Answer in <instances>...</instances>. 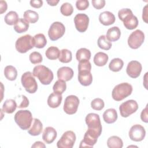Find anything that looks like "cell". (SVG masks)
Masks as SVG:
<instances>
[{
	"label": "cell",
	"instance_id": "obj_16",
	"mask_svg": "<svg viewBox=\"0 0 148 148\" xmlns=\"http://www.w3.org/2000/svg\"><path fill=\"white\" fill-rule=\"evenodd\" d=\"M57 74L58 80L67 82L73 77V71L70 67L62 66L58 69Z\"/></svg>",
	"mask_w": 148,
	"mask_h": 148
},
{
	"label": "cell",
	"instance_id": "obj_50",
	"mask_svg": "<svg viewBox=\"0 0 148 148\" xmlns=\"http://www.w3.org/2000/svg\"><path fill=\"white\" fill-rule=\"evenodd\" d=\"M31 147L34 148V147H43V148H45L46 147V146L45 145L40 142V141H37V142H35L31 146Z\"/></svg>",
	"mask_w": 148,
	"mask_h": 148
},
{
	"label": "cell",
	"instance_id": "obj_19",
	"mask_svg": "<svg viewBox=\"0 0 148 148\" xmlns=\"http://www.w3.org/2000/svg\"><path fill=\"white\" fill-rule=\"evenodd\" d=\"M78 80L84 86H90L92 82V76L90 71H79L78 73Z\"/></svg>",
	"mask_w": 148,
	"mask_h": 148
},
{
	"label": "cell",
	"instance_id": "obj_39",
	"mask_svg": "<svg viewBox=\"0 0 148 148\" xmlns=\"http://www.w3.org/2000/svg\"><path fill=\"white\" fill-rule=\"evenodd\" d=\"M60 12L62 15L69 16L73 13V8L71 3L68 2H65L61 5L60 8Z\"/></svg>",
	"mask_w": 148,
	"mask_h": 148
},
{
	"label": "cell",
	"instance_id": "obj_28",
	"mask_svg": "<svg viewBox=\"0 0 148 148\" xmlns=\"http://www.w3.org/2000/svg\"><path fill=\"white\" fill-rule=\"evenodd\" d=\"M107 146L109 148H121L123 146V142L120 137L112 136L107 140Z\"/></svg>",
	"mask_w": 148,
	"mask_h": 148
},
{
	"label": "cell",
	"instance_id": "obj_31",
	"mask_svg": "<svg viewBox=\"0 0 148 148\" xmlns=\"http://www.w3.org/2000/svg\"><path fill=\"white\" fill-rule=\"evenodd\" d=\"M124 65L123 61L119 58H115L111 60L109 64V68L113 72L120 71Z\"/></svg>",
	"mask_w": 148,
	"mask_h": 148
},
{
	"label": "cell",
	"instance_id": "obj_43",
	"mask_svg": "<svg viewBox=\"0 0 148 148\" xmlns=\"http://www.w3.org/2000/svg\"><path fill=\"white\" fill-rule=\"evenodd\" d=\"M89 6V2L87 0H77L76 2V7L78 10H86Z\"/></svg>",
	"mask_w": 148,
	"mask_h": 148
},
{
	"label": "cell",
	"instance_id": "obj_20",
	"mask_svg": "<svg viewBox=\"0 0 148 148\" xmlns=\"http://www.w3.org/2000/svg\"><path fill=\"white\" fill-rule=\"evenodd\" d=\"M43 130L42 122L38 119H34L31 124V127L28 129V132L32 136H37L40 134Z\"/></svg>",
	"mask_w": 148,
	"mask_h": 148
},
{
	"label": "cell",
	"instance_id": "obj_10",
	"mask_svg": "<svg viewBox=\"0 0 148 148\" xmlns=\"http://www.w3.org/2000/svg\"><path fill=\"white\" fill-rule=\"evenodd\" d=\"M79 105V99L75 95H71L66 97L64 104V111L68 114H73L77 110Z\"/></svg>",
	"mask_w": 148,
	"mask_h": 148
},
{
	"label": "cell",
	"instance_id": "obj_9",
	"mask_svg": "<svg viewBox=\"0 0 148 148\" xmlns=\"http://www.w3.org/2000/svg\"><path fill=\"white\" fill-rule=\"evenodd\" d=\"M65 32L64 25L61 22L56 21L50 25L48 31V35L50 40L55 41L61 38L64 35Z\"/></svg>",
	"mask_w": 148,
	"mask_h": 148
},
{
	"label": "cell",
	"instance_id": "obj_41",
	"mask_svg": "<svg viewBox=\"0 0 148 148\" xmlns=\"http://www.w3.org/2000/svg\"><path fill=\"white\" fill-rule=\"evenodd\" d=\"M29 59L32 64H37L42 62L43 58L40 53L38 51H34L29 54Z\"/></svg>",
	"mask_w": 148,
	"mask_h": 148
},
{
	"label": "cell",
	"instance_id": "obj_35",
	"mask_svg": "<svg viewBox=\"0 0 148 148\" xmlns=\"http://www.w3.org/2000/svg\"><path fill=\"white\" fill-rule=\"evenodd\" d=\"M18 19L19 18L18 14L16 12L10 11L5 16L4 20L6 24L12 25L16 24V23L18 21Z\"/></svg>",
	"mask_w": 148,
	"mask_h": 148
},
{
	"label": "cell",
	"instance_id": "obj_45",
	"mask_svg": "<svg viewBox=\"0 0 148 148\" xmlns=\"http://www.w3.org/2000/svg\"><path fill=\"white\" fill-rule=\"evenodd\" d=\"M20 96L22 98V100H21V103H20V105L17 107L18 108H23L27 107L29 105V100H28V99L25 95H21Z\"/></svg>",
	"mask_w": 148,
	"mask_h": 148
},
{
	"label": "cell",
	"instance_id": "obj_23",
	"mask_svg": "<svg viewBox=\"0 0 148 148\" xmlns=\"http://www.w3.org/2000/svg\"><path fill=\"white\" fill-rule=\"evenodd\" d=\"M121 31L118 27H113L108 29L106 32V38L110 42H115L119 39Z\"/></svg>",
	"mask_w": 148,
	"mask_h": 148
},
{
	"label": "cell",
	"instance_id": "obj_51",
	"mask_svg": "<svg viewBox=\"0 0 148 148\" xmlns=\"http://www.w3.org/2000/svg\"><path fill=\"white\" fill-rule=\"evenodd\" d=\"M46 2L50 6H56L59 2V0H50V1H46Z\"/></svg>",
	"mask_w": 148,
	"mask_h": 148
},
{
	"label": "cell",
	"instance_id": "obj_7",
	"mask_svg": "<svg viewBox=\"0 0 148 148\" xmlns=\"http://www.w3.org/2000/svg\"><path fill=\"white\" fill-rule=\"evenodd\" d=\"M22 86L26 91L30 94L35 93L38 89V84L33 74L29 72L24 73L21 78Z\"/></svg>",
	"mask_w": 148,
	"mask_h": 148
},
{
	"label": "cell",
	"instance_id": "obj_40",
	"mask_svg": "<svg viewBox=\"0 0 148 148\" xmlns=\"http://www.w3.org/2000/svg\"><path fill=\"white\" fill-rule=\"evenodd\" d=\"M104 102L103 99L99 98H95L91 102V108L95 110H101L104 108Z\"/></svg>",
	"mask_w": 148,
	"mask_h": 148
},
{
	"label": "cell",
	"instance_id": "obj_2",
	"mask_svg": "<svg viewBox=\"0 0 148 148\" xmlns=\"http://www.w3.org/2000/svg\"><path fill=\"white\" fill-rule=\"evenodd\" d=\"M118 16L123 22L124 27L128 29H134L138 25L137 17L132 13V10L128 8L120 9L118 12Z\"/></svg>",
	"mask_w": 148,
	"mask_h": 148
},
{
	"label": "cell",
	"instance_id": "obj_12",
	"mask_svg": "<svg viewBox=\"0 0 148 148\" xmlns=\"http://www.w3.org/2000/svg\"><path fill=\"white\" fill-rule=\"evenodd\" d=\"M145 40V34L140 29L132 32L128 38V45L133 49H138Z\"/></svg>",
	"mask_w": 148,
	"mask_h": 148
},
{
	"label": "cell",
	"instance_id": "obj_24",
	"mask_svg": "<svg viewBox=\"0 0 148 148\" xmlns=\"http://www.w3.org/2000/svg\"><path fill=\"white\" fill-rule=\"evenodd\" d=\"M108 56L103 52H98L94 57V64L98 66H102L106 65L108 61Z\"/></svg>",
	"mask_w": 148,
	"mask_h": 148
},
{
	"label": "cell",
	"instance_id": "obj_27",
	"mask_svg": "<svg viewBox=\"0 0 148 148\" xmlns=\"http://www.w3.org/2000/svg\"><path fill=\"white\" fill-rule=\"evenodd\" d=\"M97 139H95L91 137L86 132L84 135L83 139L80 143L79 147H92L97 143Z\"/></svg>",
	"mask_w": 148,
	"mask_h": 148
},
{
	"label": "cell",
	"instance_id": "obj_30",
	"mask_svg": "<svg viewBox=\"0 0 148 148\" xmlns=\"http://www.w3.org/2000/svg\"><path fill=\"white\" fill-rule=\"evenodd\" d=\"M34 46L38 49L43 48L47 44V40L43 34H38L34 37Z\"/></svg>",
	"mask_w": 148,
	"mask_h": 148
},
{
	"label": "cell",
	"instance_id": "obj_8",
	"mask_svg": "<svg viewBox=\"0 0 148 148\" xmlns=\"http://www.w3.org/2000/svg\"><path fill=\"white\" fill-rule=\"evenodd\" d=\"M76 135L72 131L65 132L57 143L58 148H72L76 141Z\"/></svg>",
	"mask_w": 148,
	"mask_h": 148
},
{
	"label": "cell",
	"instance_id": "obj_38",
	"mask_svg": "<svg viewBox=\"0 0 148 148\" xmlns=\"http://www.w3.org/2000/svg\"><path fill=\"white\" fill-rule=\"evenodd\" d=\"M66 84L65 82L61 80H57L53 87L54 92L58 94H62L66 90Z\"/></svg>",
	"mask_w": 148,
	"mask_h": 148
},
{
	"label": "cell",
	"instance_id": "obj_33",
	"mask_svg": "<svg viewBox=\"0 0 148 148\" xmlns=\"http://www.w3.org/2000/svg\"><path fill=\"white\" fill-rule=\"evenodd\" d=\"M24 18L30 23H35L39 19V14L37 12L31 10H28L24 13Z\"/></svg>",
	"mask_w": 148,
	"mask_h": 148
},
{
	"label": "cell",
	"instance_id": "obj_34",
	"mask_svg": "<svg viewBox=\"0 0 148 148\" xmlns=\"http://www.w3.org/2000/svg\"><path fill=\"white\" fill-rule=\"evenodd\" d=\"M60 54V51L59 49L56 46L49 47L45 52V55L46 57L51 60H56L59 58Z\"/></svg>",
	"mask_w": 148,
	"mask_h": 148
},
{
	"label": "cell",
	"instance_id": "obj_25",
	"mask_svg": "<svg viewBox=\"0 0 148 148\" xmlns=\"http://www.w3.org/2000/svg\"><path fill=\"white\" fill-rule=\"evenodd\" d=\"M17 107V106L15 100L12 99H8L4 102L2 109L4 112L10 114L14 112Z\"/></svg>",
	"mask_w": 148,
	"mask_h": 148
},
{
	"label": "cell",
	"instance_id": "obj_37",
	"mask_svg": "<svg viewBox=\"0 0 148 148\" xmlns=\"http://www.w3.org/2000/svg\"><path fill=\"white\" fill-rule=\"evenodd\" d=\"M59 61L62 63H68L71 61L72 58V53L70 50L64 49L60 51Z\"/></svg>",
	"mask_w": 148,
	"mask_h": 148
},
{
	"label": "cell",
	"instance_id": "obj_44",
	"mask_svg": "<svg viewBox=\"0 0 148 148\" xmlns=\"http://www.w3.org/2000/svg\"><path fill=\"white\" fill-rule=\"evenodd\" d=\"M91 2L94 8L97 9H101L105 5V0H92Z\"/></svg>",
	"mask_w": 148,
	"mask_h": 148
},
{
	"label": "cell",
	"instance_id": "obj_49",
	"mask_svg": "<svg viewBox=\"0 0 148 148\" xmlns=\"http://www.w3.org/2000/svg\"><path fill=\"white\" fill-rule=\"evenodd\" d=\"M147 5H146L143 9V14H142V18L143 21L147 23Z\"/></svg>",
	"mask_w": 148,
	"mask_h": 148
},
{
	"label": "cell",
	"instance_id": "obj_47",
	"mask_svg": "<svg viewBox=\"0 0 148 148\" xmlns=\"http://www.w3.org/2000/svg\"><path fill=\"white\" fill-rule=\"evenodd\" d=\"M30 5L33 8H39L43 5V1L41 0H31Z\"/></svg>",
	"mask_w": 148,
	"mask_h": 148
},
{
	"label": "cell",
	"instance_id": "obj_32",
	"mask_svg": "<svg viewBox=\"0 0 148 148\" xmlns=\"http://www.w3.org/2000/svg\"><path fill=\"white\" fill-rule=\"evenodd\" d=\"M76 58L78 61L89 60L91 58V52L86 48H81L77 51Z\"/></svg>",
	"mask_w": 148,
	"mask_h": 148
},
{
	"label": "cell",
	"instance_id": "obj_13",
	"mask_svg": "<svg viewBox=\"0 0 148 148\" xmlns=\"http://www.w3.org/2000/svg\"><path fill=\"white\" fill-rule=\"evenodd\" d=\"M146 135L145 128L140 124H135L129 131L130 138L135 142H140L143 140Z\"/></svg>",
	"mask_w": 148,
	"mask_h": 148
},
{
	"label": "cell",
	"instance_id": "obj_46",
	"mask_svg": "<svg viewBox=\"0 0 148 148\" xmlns=\"http://www.w3.org/2000/svg\"><path fill=\"white\" fill-rule=\"evenodd\" d=\"M140 119L142 121L147 123L148 122V114H147V105L146 108L142 110L140 114Z\"/></svg>",
	"mask_w": 148,
	"mask_h": 148
},
{
	"label": "cell",
	"instance_id": "obj_6",
	"mask_svg": "<svg viewBox=\"0 0 148 148\" xmlns=\"http://www.w3.org/2000/svg\"><path fill=\"white\" fill-rule=\"evenodd\" d=\"M16 49L20 53H25L32 49L34 46V38L29 34L18 38L15 43Z\"/></svg>",
	"mask_w": 148,
	"mask_h": 148
},
{
	"label": "cell",
	"instance_id": "obj_4",
	"mask_svg": "<svg viewBox=\"0 0 148 148\" xmlns=\"http://www.w3.org/2000/svg\"><path fill=\"white\" fill-rule=\"evenodd\" d=\"M14 119L16 124L23 130H28L33 121L31 112L28 110H20L16 112Z\"/></svg>",
	"mask_w": 148,
	"mask_h": 148
},
{
	"label": "cell",
	"instance_id": "obj_1",
	"mask_svg": "<svg viewBox=\"0 0 148 148\" xmlns=\"http://www.w3.org/2000/svg\"><path fill=\"white\" fill-rule=\"evenodd\" d=\"M85 121L88 126V130L86 132L91 137L98 139L102 130L99 116L96 113H90L86 116Z\"/></svg>",
	"mask_w": 148,
	"mask_h": 148
},
{
	"label": "cell",
	"instance_id": "obj_42",
	"mask_svg": "<svg viewBox=\"0 0 148 148\" xmlns=\"http://www.w3.org/2000/svg\"><path fill=\"white\" fill-rule=\"evenodd\" d=\"M91 65L88 60L80 61L78 64V71H91Z\"/></svg>",
	"mask_w": 148,
	"mask_h": 148
},
{
	"label": "cell",
	"instance_id": "obj_3",
	"mask_svg": "<svg viewBox=\"0 0 148 148\" xmlns=\"http://www.w3.org/2000/svg\"><path fill=\"white\" fill-rule=\"evenodd\" d=\"M32 74L37 77L43 85L50 84L54 77L53 72L46 66L42 65L35 66L33 69Z\"/></svg>",
	"mask_w": 148,
	"mask_h": 148
},
{
	"label": "cell",
	"instance_id": "obj_29",
	"mask_svg": "<svg viewBox=\"0 0 148 148\" xmlns=\"http://www.w3.org/2000/svg\"><path fill=\"white\" fill-rule=\"evenodd\" d=\"M4 75L5 77L10 81L16 80L17 76V71L12 65H8L5 68Z\"/></svg>",
	"mask_w": 148,
	"mask_h": 148
},
{
	"label": "cell",
	"instance_id": "obj_5",
	"mask_svg": "<svg viewBox=\"0 0 148 148\" xmlns=\"http://www.w3.org/2000/svg\"><path fill=\"white\" fill-rule=\"evenodd\" d=\"M132 92V86L128 83H122L116 85L112 92L113 99L120 101L130 95Z\"/></svg>",
	"mask_w": 148,
	"mask_h": 148
},
{
	"label": "cell",
	"instance_id": "obj_36",
	"mask_svg": "<svg viewBox=\"0 0 148 148\" xmlns=\"http://www.w3.org/2000/svg\"><path fill=\"white\" fill-rule=\"evenodd\" d=\"M97 44L100 49L105 50H109L112 46L111 42L109 41L105 35H101L99 37L97 40Z\"/></svg>",
	"mask_w": 148,
	"mask_h": 148
},
{
	"label": "cell",
	"instance_id": "obj_26",
	"mask_svg": "<svg viewBox=\"0 0 148 148\" xmlns=\"http://www.w3.org/2000/svg\"><path fill=\"white\" fill-rule=\"evenodd\" d=\"M29 28V23L23 18H20L18 21L14 25V31L19 34L24 32L28 30Z\"/></svg>",
	"mask_w": 148,
	"mask_h": 148
},
{
	"label": "cell",
	"instance_id": "obj_18",
	"mask_svg": "<svg viewBox=\"0 0 148 148\" xmlns=\"http://www.w3.org/2000/svg\"><path fill=\"white\" fill-rule=\"evenodd\" d=\"M115 16L110 12L105 11L100 13L99 20L101 24L104 25H110L115 22Z\"/></svg>",
	"mask_w": 148,
	"mask_h": 148
},
{
	"label": "cell",
	"instance_id": "obj_22",
	"mask_svg": "<svg viewBox=\"0 0 148 148\" xmlns=\"http://www.w3.org/2000/svg\"><path fill=\"white\" fill-rule=\"evenodd\" d=\"M103 119L108 124L114 123L117 119V113L113 108H110L106 110L103 114Z\"/></svg>",
	"mask_w": 148,
	"mask_h": 148
},
{
	"label": "cell",
	"instance_id": "obj_21",
	"mask_svg": "<svg viewBox=\"0 0 148 148\" xmlns=\"http://www.w3.org/2000/svg\"><path fill=\"white\" fill-rule=\"evenodd\" d=\"M62 97L61 94H58L55 92L50 94L47 98V105L52 108L58 107L62 101Z\"/></svg>",
	"mask_w": 148,
	"mask_h": 148
},
{
	"label": "cell",
	"instance_id": "obj_11",
	"mask_svg": "<svg viewBox=\"0 0 148 148\" xmlns=\"http://www.w3.org/2000/svg\"><path fill=\"white\" fill-rule=\"evenodd\" d=\"M138 109V104L136 101L130 99L122 103L119 106L120 115L123 117H127L135 113Z\"/></svg>",
	"mask_w": 148,
	"mask_h": 148
},
{
	"label": "cell",
	"instance_id": "obj_15",
	"mask_svg": "<svg viewBox=\"0 0 148 148\" xmlns=\"http://www.w3.org/2000/svg\"><path fill=\"white\" fill-rule=\"evenodd\" d=\"M142 69L141 64L135 60L130 61L127 66L126 72L127 75L132 78H137L140 75Z\"/></svg>",
	"mask_w": 148,
	"mask_h": 148
},
{
	"label": "cell",
	"instance_id": "obj_14",
	"mask_svg": "<svg viewBox=\"0 0 148 148\" xmlns=\"http://www.w3.org/2000/svg\"><path fill=\"white\" fill-rule=\"evenodd\" d=\"M74 23L76 29L79 32H84L88 28L89 18L84 13L77 14L74 17Z\"/></svg>",
	"mask_w": 148,
	"mask_h": 148
},
{
	"label": "cell",
	"instance_id": "obj_17",
	"mask_svg": "<svg viewBox=\"0 0 148 148\" xmlns=\"http://www.w3.org/2000/svg\"><path fill=\"white\" fill-rule=\"evenodd\" d=\"M57 135L56 130L51 127H46L43 131L42 135L43 140L47 144H50L54 142Z\"/></svg>",
	"mask_w": 148,
	"mask_h": 148
},
{
	"label": "cell",
	"instance_id": "obj_48",
	"mask_svg": "<svg viewBox=\"0 0 148 148\" xmlns=\"http://www.w3.org/2000/svg\"><path fill=\"white\" fill-rule=\"evenodd\" d=\"M7 3L6 1H0V10H1V14H2L3 13H4L5 12H6V10H7Z\"/></svg>",
	"mask_w": 148,
	"mask_h": 148
}]
</instances>
